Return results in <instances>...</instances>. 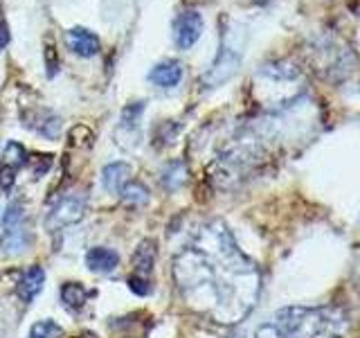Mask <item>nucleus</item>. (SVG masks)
Segmentation results:
<instances>
[{
  "instance_id": "15",
  "label": "nucleus",
  "mask_w": 360,
  "mask_h": 338,
  "mask_svg": "<svg viewBox=\"0 0 360 338\" xmlns=\"http://www.w3.org/2000/svg\"><path fill=\"white\" fill-rule=\"evenodd\" d=\"M185 180H187V165L183 161H174V163H169L167 169L162 172V183L169 192H176L185 185Z\"/></svg>"
},
{
  "instance_id": "17",
  "label": "nucleus",
  "mask_w": 360,
  "mask_h": 338,
  "mask_svg": "<svg viewBox=\"0 0 360 338\" xmlns=\"http://www.w3.org/2000/svg\"><path fill=\"white\" fill-rule=\"evenodd\" d=\"M30 338H65V332L54 320H39L32 325Z\"/></svg>"
},
{
  "instance_id": "25",
  "label": "nucleus",
  "mask_w": 360,
  "mask_h": 338,
  "mask_svg": "<svg viewBox=\"0 0 360 338\" xmlns=\"http://www.w3.org/2000/svg\"><path fill=\"white\" fill-rule=\"evenodd\" d=\"M45 65H48V75L54 77L56 70H59V56H56V50H54V43L50 41L48 48H45Z\"/></svg>"
},
{
  "instance_id": "11",
  "label": "nucleus",
  "mask_w": 360,
  "mask_h": 338,
  "mask_svg": "<svg viewBox=\"0 0 360 338\" xmlns=\"http://www.w3.org/2000/svg\"><path fill=\"white\" fill-rule=\"evenodd\" d=\"M149 79L160 88H174L183 79V65L178 61H162L149 73Z\"/></svg>"
},
{
  "instance_id": "12",
  "label": "nucleus",
  "mask_w": 360,
  "mask_h": 338,
  "mask_svg": "<svg viewBox=\"0 0 360 338\" xmlns=\"http://www.w3.org/2000/svg\"><path fill=\"white\" fill-rule=\"evenodd\" d=\"M131 180V165L127 163H110L101 172V183H104L106 192L117 194V192Z\"/></svg>"
},
{
  "instance_id": "24",
  "label": "nucleus",
  "mask_w": 360,
  "mask_h": 338,
  "mask_svg": "<svg viewBox=\"0 0 360 338\" xmlns=\"http://www.w3.org/2000/svg\"><path fill=\"white\" fill-rule=\"evenodd\" d=\"M14 180H16V169H11L9 165H0V189L9 192L14 187Z\"/></svg>"
},
{
  "instance_id": "16",
  "label": "nucleus",
  "mask_w": 360,
  "mask_h": 338,
  "mask_svg": "<svg viewBox=\"0 0 360 338\" xmlns=\"http://www.w3.org/2000/svg\"><path fill=\"white\" fill-rule=\"evenodd\" d=\"M3 158H5V165H9L11 169H20V167H25L27 165V158L30 154L25 151V146L18 144V142H9L5 146V151H3Z\"/></svg>"
},
{
  "instance_id": "18",
  "label": "nucleus",
  "mask_w": 360,
  "mask_h": 338,
  "mask_svg": "<svg viewBox=\"0 0 360 338\" xmlns=\"http://www.w3.org/2000/svg\"><path fill=\"white\" fill-rule=\"evenodd\" d=\"M27 165L32 169V174L34 178H41L50 172V167H52V156L50 154H30L27 158Z\"/></svg>"
},
{
  "instance_id": "2",
  "label": "nucleus",
  "mask_w": 360,
  "mask_h": 338,
  "mask_svg": "<svg viewBox=\"0 0 360 338\" xmlns=\"http://www.w3.org/2000/svg\"><path fill=\"white\" fill-rule=\"evenodd\" d=\"M349 318L340 307H286L264 323L255 338H345Z\"/></svg>"
},
{
  "instance_id": "13",
  "label": "nucleus",
  "mask_w": 360,
  "mask_h": 338,
  "mask_svg": "<svg viewBox=\"0 0 360 338\" xmlns=\"http://www.w3.org/2000/svg\"><path fill=\"white\" fill-rule=\"evenodd\" d=\"M120 199L124 206H129V208H144L151 199V192L146 189V185H142L140 180H129V183L120 189Z\"/></svg>"
},
{
  "instance_id": "20",
  "label": "nucleus",
  "mask_w": 360,
  "mask_h": 338,
  "mask_svg": "<svg viewBox=\"0 0 360 338\" xmlns=\"http://www.w3.org/2000/svg\"><path fill=\"white\" fill-rule=\"evenodd\" d=\"M70 144L72 146H90L93 144V131H90L88 127H84V124H77V127L70 131Z\"/></svg>"
},
{
  "instance_id": "10",
  "label": "nucleus",
  "mask_w": 360,
  "mask_h": 338,
  "mask_svg": "<svg viewBox=\"0 0 360 338\" xmlns=\"http://www.w3.org/2000/svg\"><path fill=\"white\" fill-rule=\"evenodd\" d=\"M158 257V244L153 239H142L133 253V268L140 277H149L153 273Z\"/></svg>"
},
{
  "instance_id": "5",
  "label": "nucleus",
  "mask_w": 360,
  "mask_h": 338,
  "mask_svg": "<svg viewBox=\"0 0 360 338\" xmlns=\"http://www.w3.org/2000/svg\"><path fill=\"white\" fill-rule=\"evenodd\" d=\"M236 68H239V54H234L232 50L223 48L221 54L217 56V61L210 68V73L202 79V84L207 88H214V86H221L223 82H228V79L236 73Z\"/></svg>"
},
{
  "instance_id": "19",
  "label": "nucleus",
  "mask_w": 360,
  "mask_h": 338,
  "mask_svg": "<svg viewBox=\"0 0 360 338\" xmlns=\"http://www.w3.org/2000/svg\"><path fill=\"white\" fill-rule=\"evenodd\" d=\"M144 111V101H131L122 108V127L124 129H135V124H138V118L142 115Z\"/></svg>"
},
{
  "instance_id": "8",
  "label": "nucleus",
  "mask_w": 360,
  "mask_h": 338,
  "mask_svg": "<svg viewBox=\"0 0 360 338\" xmlns=\"http://www.w3.org/2000/svg\"><path fill=\"white\" fill-rule=\"evenodd\" d=\"M65 43H68V48L79 56H95L101 48L97 34H93L90 30H84V27H75L68 32Z\"/></svg>"
},
{
  "instance_id": "1",
  "label": "nucleus",
  "mask_w": 360,
  "mask_h": 338,
  "mask_svg": "<svg viewBox=\"0 0 360 338\" xmlns=\"http://www.w3.org/2000/svg\"><path fill=\"white\" fill-rule=\"evenodd\" d=\"M172 275L187 307L221 325L241 323L262 293L257 264L219 219L200 225L174 257Z\"/></svg>"
},
{
  "instance_id": "26",
  "label": "nucleus",
  "mask_w": 360,
  "mask_h": 338,
  "mask_svg": "<svg viewBox=\"0 0 360 338\" xmlns=\"http://www.w3.org/2000/svg\"><path fill=\"white\" fill-rule=\"evenodd\" d=\"M9 39H11V34H9V27L5 25V23H0V50H3L5 45L9 43Z\"/></svg>"
},
{
  "instance_id": "7",
  "label": "nucleus",
  "mask_w": 360,
  "mask_h": 338,
  "mask_svg": "<svg viewBox=\"0 0 360 338\" xmlns=\"http://www.w3.org/2000/svg\"><path fill=\"white\" fill-rule=\"evenodd\" d=\"M86 266L99 275H108L120 266V253L106 246H95L86 253Z\"/></svg>"
},
{
  "instance_id": "23",
  "label": "nucleus",
  "mask_w": 360,
  "mask_h": 338,
  "mask_svg": "<svg viewBox=\"0 0 360 338\" xmlns=\"http://www.w3.org/2000/svg\"><path fill=\"white\" fill-rule=\"evenodd\" d=\"M129 289L135 293V296H140V298L149 296V293L153 291L151 282L146 280V277H140V275H131V277H129Z\"/></svg>"
},
{
  "instance_id": "21",
  "label": "nucleus",
  "mask_w": 360,
  "mask_h": 338,
  "mask_svg": "<svg viewBox=\"0 0 360 338\" xmlns=\"http://www.w3.org/2000/svg\"><path fill=\"white\" fill-rule=\"evenodd\" d=\"M25 221V210H22V203L20 201H14L11 206L7 208V214H5V228H9V225H16V223H22Z\"/></svg>"
},
{
  "instance_id": "6",
  "label": "nucleus",
  "mask_w": 360,
  "mask_h": 338,
  "mask_svg": "<svg viewBox=\"0 0 360 338\" xmlns=\"http://www.w3.org/2000/svg\"><path fill=\"white\" fill-rule=\"evenodd\" d=\"M32 244V232L27 230L25 223H16L5 228L3 239H0V251L7 257H18L30 248Z\"/></svg>"
},
{
  "instance_id": "22",
  "label": "nucleus",
  "mask_w": 360,
  "mask_h": 338,
  "mask_svg": "<svg viewBox=\"0 0 360 338\" xmlns=\"http://www.w3.org/2000/svg\"><path fill=\"white\" fill-rule=\"evenodd\" d=\"M174 135H176V127L172 122H162L160 127L153 129V144H169L174 140Z\"/></svg>"
},
{
  "instance_id": "3",
  "label": "nucleus",
  "mask_w": 360,
  "mask_h": 338,
  "mask_svg": "<svg viewBox=\"0 0 360 338\" xmlns=\"http://www.w3.org/2000/svg\"><path fill=\"white\" fill-rule=\"evenodd\" d=\"M88 196L86 192H68L61 199H56L52 203V208L45 217V228L50 232H59L72 223H79L86 214Z\"/></svg>"
},
{
  "instance_id": "4",
  "label": "nucleus",
  "mask_w": 360,
  "mask_h": 338,
  "mask_svg": "<svg viewBox=\"0 0 360 338\" xmlns=\"http://www.w3.org/2000/svg\"><path fill=\"white\" fill-rule=\"evenodd\" d=\"M202 34V18L198 11H183L174 20V41L180 50H189Z\"/></svg>"
},
{
  "instance_id": "9",
  "label": "nucleus",
  "mask_w": 360,
  "mask_h": 338,
  "mask_svg": "<svg viewBox=\"0 0 360 338\" xmlns=\"http://www.w3.org/2000/svg\"><path fill=\"white\" fill-rule=\"evenodd\" d=\"M43 284H45V270L41 266H30L25 273H22V277L18 280L16 296L22 302H32L43 291Z\"/></svg>"
},
{
  "instance_id": "14",
  "label": "nucleus",
  "mask_w": 360,
  "mask_h": 338,
  "mask_svg": "<svg viewBox=\"0 0 360 338\" xmlns=\"http://www.w3.org/2000/svg\"><path fill=\"white\" fill-rule=\"evenodd\" d=\"M86 300H88V291L84 289V284H79V282H65L61 287V302L65 309H70V311L84 309Z\"/></svg>"
}]
</instances>
